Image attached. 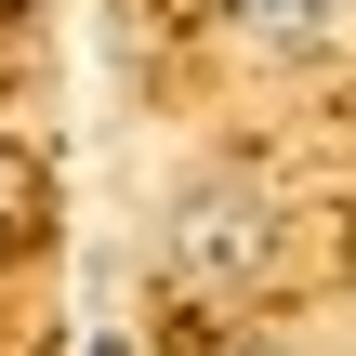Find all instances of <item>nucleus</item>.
I'll return each mask as SVG.
<instances>
[{"label": "nucleus", "instance_id": "nucleus-1", "mask_svg": "<svg viewBox=\"0 0 356 356\" xmlns=\"http://www.w3.org/2000/svg\"><path fill=\"white\" fill-rule=\"evenodd\" d=\"M277 251H291V211H277L264 172H185L172 211H159V291L172 304L225 317V304H251L277 277Z\"/></svg>", "mask_w": 356, "mask_h": 356}, {"label": "nucleus", "instance_id": "nucleus-4", "mask_svg": "<svg viewBox=\"0 0 356 356\" xmlns=\"http://www.w3.org/2000/svg\"><path fill=\"white\" fill-rule=\"evenodd\" d=\"M92 356H132V343H119V330H106V343H92Z\"/></svg>", "mask_w": 356, "mask_h": 356}, {"label": "nucleus", "instance_id": "nucleus-5", "mask_svg": "<svg viewBox=\"0 0 356 356\" xmlns=\"http://www.w3.org/2000/svg\"><path fill=\"white\" fill-rule=\"evenodd\" d=\"M0 13H26V0H0Z\"/></svg>", "mask_w": 356, "mask_h": 356}, {"label": "nucleus", "instance_id": "nucleus-2", "mask_svg": "<svg viewBox=\"0 0 356 356\" xmlns=\"http://www.w3.org/2000/svg\"><path fill=\"white\" fill-rule=\"evenodd\" d=\"M211 26L238 53H264V66H304V53L343 40V0H211Z\"/></svg>", "mask_w": 356, "mask_h": 356}, {"label": "nucleus", "instance_id": "nucleus-3", "mask_svg": "<svg viewBox=\"0 0 356 356\" xmlns=\"http://www.w3.org/2000/svg\"><path fill=\"white\" fill-rule=\"evenodd\" d=\"M211 356H291L277 330H211Z\"/></svg>", "mask_w": 356, "mask_h": 356}]
</instances>
